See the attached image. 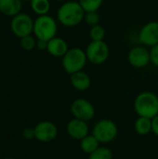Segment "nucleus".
Segmentation results:
<instances>
[{
	"instance_id": "obj_21",
	"label": "nucleus",
	"mask_w": 158,
	"mask_h": 159,
	"mask_svg": "<svg viewBox=\"0 0 158 159\" xmlns=\"http://www.w3.org/2000/svg\"><path fill=\"white\" fill-rule=\"evenodd\" d=\"M105 34V29L100 24L92 26L89 31V36L92 41H103Z\"/></svg>"
},
{
	"instance_id": "obj_7",
	"label": "nucleus",
	"mask_w": 158,
	"mask_h": 159,
	"mask_svg": "<svg viewBox=\"0 0 158 159\" xmlns=\"http://www.w3.org/2000/svg\"><path fill=\"white\" fill-rule=\"evenodd\" d=\"M34 21L29 15L25 13H19L12 18L10 28L17 37L21 38L26 35H30L34 32Z\"/></svg>"
},
{
	"instance_id": "obj_18",
	"label": "nucleus",
	"mask_w": 158,
	"mask_h": 159,
	"mask_svg": "<svg viewBox=\"0 0 158 159\" xmlns=\"http://www.w3.org/2000/svg\"><path fill=\"white\" fill-rule=\"evenodd\" d=\"M32 10L39 15H47L50 10V2L49 0H31Z\"/></svg>"
},
{
	"instance_id": "obj_25",
	"label": "nucleus",
	"mask_w": 158,
	"mask_h": 159,
	"mask_svg": "<svg viewBox=\"0 0 158 159\" xmlns=\"http://www.w3.org/2000/svg\"><path fill=\"white\" fill-rule=\"evenodd\" d=\"M22 137L25 140H33L35 139V134H34V128H26L22 131Z\"/></svg>"
},
{
	"instance_id": "obj_10",
	"label": "nucleus",
	"mask_w": 158,
	"mask_h": 159,
	"mask_svg": "<svg viewBox=\"0 0 158 159\" xmlns=\"http://www.w3.org/2000/svg\"><path fill=\"white\" fill-rule=\"evenodd\" d=\"M139 41L145 47H154L158 44V21L144 24L139 32Z\"/></svg>"
},
{
	"instance_id": "obj_27",
	"label": "nucleus",
	"mask_w": 158,
	"mask_h": 159,
	"mask_svg": "<svg viewBox=\"0 0 158 159\" xmlns=\"http://www.w3.org/2000/svg\"><path fill=\"white\" fill-rule=\"evenodd\" d=\"M36 47L41 49V50H46L47 48V41L46 40H41V39H37L36 42Z\"/></svg>"
},
{
	"instance_id": "obj_14",
	"label": "nucleus",
	"mask_w": 158,
	"mask_h": 159,
	"mask_svg": "<svg viewBox=\"0 0 158 159\" xmlns=\"http://www.w3.org/2000/svg\"><path fill=\"white\" fill-rule=\"evenodd\" d=\"M70 75H71L70 82H71L72 87L74 89H76L78 91H85L90 88L91 78L87 73H85L83 71H79V72H76Z\"/></svg>"
},
{
	"instance_id": "obj_4",
	"label": "nucleus",
	"mask_w": 158,
	"mask_h": 159,
	"mask_svg": "<svg viewBox=\"0 0 158 159\" xmlns=\"http://www.w3.org/2000/svg\"><path fill=\"white\" fill-rule=\"evenodd\" d=\"M58 25L54 18L49 15L38 16L34 22V34L37 39L49 41L56 36Z\"/></svg>"
},
{
	"instance_id": "obj_3",
	"label": "nucleus",
	"mask_w": 158,
	"mask_h": 159,
	"mask_svg": "<svg viewBox=\"0 0 158 159\" xmlns=\"http://www.w3.org/2000/svg\"><path fill=\"white\" fill-rule=\"evenodd\" d=\"M87 61L88 58L86 51L80 48H69L61 60L62 67L64 71L69 75L82 71L86 66Z\"/></svg>"
},
{
	"instance_id": "obj_29",
	"label": "nucleus",
	"mask_w": 158,
	"mask_h": 159,
	"mask_svg": "<svg viewBox=\"0 0 158 159\" xmlns=\"http://www.w3.org/2000/svg\"><path fill=\"white\" fill-rule=\"evenodd\" d=\"M5 159H15V158H12V157H7V158H5Z\"/></svg>"
},
{
	"instance_id": "obj_17",
	"label": "nucleus",
	"mask_w": 158,
	"mask_h": 159,
	"mask_svg": "<svg viewBox=\"0 0 158 159\" xmlns=\"http://www.w3.org/2000/svg\"><path fill=\"white\" fill-rule=\"evenodd\" d=\"M99 147H100V143L92 134H88V136H86L84 139L80 141V148L87 155H90Z\"/></svg>"
},
{
	"instance_id": "obj_30",
	"label": "nucleus",
	"mask_w": 158,
	"mask_h": 159,
	"mask_svg": "<svg viewBox=\"0 0 158 159\" xmlns=\"http://www.w3.org/2000/svg\"><path fill=\"white\" fill-rule=\"evenodd\" d=\"M21 1H30L31 2V0H21Z\"/></svg>"
},
{
	"instance_id": "obj_28",
	"label": "nucleus",
	"mask_w": 158,
	"mask_h": 159,
	"mask_svg": "<svg viewBox=\"0 0 158 159\" xmlns=\"http://www.w3.org/2000/svg\"><path fill=\"white\" fill-rule=\"evenodd\" d=\"M57 1H59V2H65L66 0H57Z\"/></svg>"
},
{
	"instance_id": "obj_6",
	"label": "nucleus",
	"mask_w": 158,
	"mask_h": 159,
	"mask_svg": "<svg viewBox=\"0 0 158 159\" xmlns=\"http://www.w3.org/2000/svg\"><path fill=\"white\" fill-rule=\"evenodd\" d=\"M85 51L88 61L96 65L104 63L110 54V48L104 41H91Z\"/></svg>"
},
{
	"instance_id": "obj_2",
	"label": "nucleus",
	"mask_w": 158,
	"mask_h": 159,
	"mask_svg": "<svg viewBox=\"0 0 158 159\" xmlns=\"http://www.w3.org/2000/svg\"><path fill=\"white\" fill-rule=\"evenodd\" d=\"M134 110L139 116L154 118L158 115V96L150 91H143L134 100Z\"/></svg>"
},
{
	"instance_id": "obj_1",
	"label": "nucleus",
	"mask_w": 158,
	"mask_h": 159,
	"mask_svg": "<svg viewBox=\"0 0 158 159\" xmlns=\"http://www.w3.org/2000/svg\"><path fill=\"white\" fill-rule=\"evenodd\" d=\"M85 10L75 1H65L57 11L59 22L66 27H74L80 24L85 18Z\"/></svg>"
},
{
	"instance_id": "obj_13",
	"label": "nucleus",
	"mask_w": 158,
	"mask_h": 159,
	"mask_svg": "<svg viewBox=\"0 0 158 159\" xmlns=\"http://www.w3.org/2000/svg\"><path fill=\"white\" fill-rule=\"evenodd\" d=\"M68 49H69L68 44L63 38L55 36L49 41H47V50L53 57L62 58L65 55V53L68 51Z\"/></svg>"
},
{
	"instance_id": "obj_31",
	"label": "nucleus",
	"mask_w": 158,
	"mask_h": 159,
	"mask_svg": "<svg viewBox=\"0 0 158 159\" xmlns=\"http://www.w3.org/2000/svg\"><path fill=\"white\" fill-rule=\"evenodd\" d=\"M52 159H57V158H52Z\"/></svg>"
},
{
	"instance_id": "obj_26",
	"label": "nucleus",
	"mask_w": 158,
	"mask_h": 159,
	"mask_svg": "<svg viewBox=\"0 0 158 159\" xmlns=\"http://www.w3.org/2000/svg\"><path fill=\"white\" fill-rule=\"evenodd\" d=\"M152 132L158 137V115L152 118Z\"/></svg>"
},
{
	"instance_id": "obj_24",
	"label": "nucleus",
	"mask_w": 158,
	"mask_h": 159,
	"mask_svg": "<svg viewBox=\"0 0 158 159\" xmlns=\"http://www.w3.org/2000/svg\"><path fill=\"white\" fill-rule=\"evenodd\" d=\"M150 56H151V62L158 68V44L152 47L150 49Z\"/></svg>"
},
{
	"instance_id": "obj_32",
	"label": "nucleus",
	"mask_w": 158,
	"mask_h": 159,
	"mask_svg": "<svg viewBox=\"0 0 158 159\" xmlns=\"http://www.w3.org/2000/svg\"><path fill=\"white\" fill-rule=\"evenodd\" d=\"M33 159H36V158H33Z\"/></svg>"
},
{
	"instance_id": "obj_9",
	"label": "nucleus",
	"mask_w": 158,
	"mask_h": 159,
	"mask_svg": "<svg viewBox=\"0 0 158 159\" xmlns=\"http://www.w3.org/2000/svg\"><path fill=\"white\" fill-rule=\"evenodd\" d=\"M128 61L134 68H144L151 62L150 50L143 46H136L129 50L128 54Z\"/></svg>"
},
{
	"instance_id": "obj_15",
	"label": "nucleus",
	"mask_w": 158,
	"mask_h": 159,
	"mask_svg": "<svg viewBox=\"0 0 158 159\" xmlns=\"http://www.w3.org/2000/svg\"><path fill=\"white\" fill-rule=\"evenodd\" d=\"M21 9V0H0V11L7 15L14 17Z\"/></svg>"
},
{
	"instance_id": "obj_22",
	"label": "nucleus",
	"mask_w": 158,
	"mask_h": 159,
	"mask_svg": "<svg viewBox=\"0 0 158 159\" xmlns=\"http://www.w3.org/2000/svg\"><path fill=\"white\" fill-rule=\"evenodd\" d=\"M20 46L25 50H32L36 46V41L34 39V37L32 36L31 34L26 35V36L20 38Z\"/></svg>"
},
{
	"instance_id": "obj_20",
	"label": "nucleus",
	"mask_w": 158,
	"mask_h": 159,
	"mask_svg": "<svg viewBox=\"0 0 158 159\" xmlns=\"http://www.w3.org/2000/svg\"><path fill=\"white\" fill-rule=\"evenodd\" d=\"M88 159H113V152L104 146H100L93 153L88 155Z\"/></svg>"
},
{
	"instance_id": "obj_12",
	"label": "nucleus",
	"mask_w": 158,
	"mask_h": 159,
	"mask_svg": "<svg viewBox=\"0 0 158 159\" xmlns=\"http://www.w3.org/2000/svg\"><path fill=\"white\" fill-rule=\"evenodd\" d=\"M66 130L68 135L76 141H81L89 134V127L84 120L73 118L67 123Z\"/></svg>"
},
{
	"instance_id": "obj_23",
	"label": "nucleus",
	"mask_w": 158,
	"mask_h": 159,
	"mask_svg": "<svg viewBox=\"0 0 158 159\" xmlns=\"http://www.w3.org/2000/svg\"><path fill=\"white\" fill-rule=\"evenodd\" d=\"M84 20H85V22L88 26L92 27V26H95V25H98L99 24L100 16H99V14H98L97 11H94V12H86Z\"/></svg>"
},
{
	"instance_id": "obj_16",
	"label": "nucleus",
	"mask_w": 158,
	"mask_h": 159,
	"mask_svg": "<svg viewBox=\"0 0 158 159\" xmlns=\"http://www.w3.org/2000/svg\"><path fill=\"white\" fill-rule=\"evenodd\" d=\"M135 131L142 136L152 132V119L144 116H139L134 123Z\"/></svg>"
},
{
	"instance_id": "obj_5",
	"label": "nucleus",
	"mask_w": 158,
	"mask_h": 159,
	"mask_svg": "<svg viewBox=\"0 0 158 159\" xmlns=\"http://www.w3.org/2000/svg\"><path fill=\"white\" fill-rule=\"evenodd\" d=\"M91 134L100 143H109L116 138L118 128L113 120L102 119L94 125Z\"/></svg>"
},
{
	"instance_id": "obj_19",
	"label": "nucleus",
	"mask_w": 158,
	"mask_h": 159,
	"mask_svg": "<svg viewBox=\"0 0 158 159\" xmlns=\"http://www.w3.org/2000/svg\"><path fill=\"white\" fill-rule=\"evenodd\" d=\"M103 0H78V3L85 12L98 11L102 5Z\"/></svg>"
},
{
	"instance_id": "obj_11",
	"label": "nucleus",
	"mask_w": 158,
	"mask_h": 159,
	"mask_svg": "<svg viewBox=\"0 0 158 159\" xmlns=\"http://www.w3.org/2000/svg\"><path fill=\"white\" fill-rule=\"evenodd\" d=\"M34 134L37 141L41 143H49L56 139L58 129L56 125L50 121H42L34 127Z\"/></svg>"
},
{
	"instance_id": "obj_8",
	"label": "nucleus",
	"mask_w": 158,
	"mask_h": 159,
	"mask_svg": "<svg viewBox=\"0 0 158 159\" xmlns=\"http://www.w3.org/2000/svg\"><path fill=\"white\" fill-rule=\"evenodd\" d=\"M70 110L74 118L81 119L86 122L91 120L96 114L94 105L89 101L83 98L74 100L71 104Z\"/></svg>"
}]
</instances>
